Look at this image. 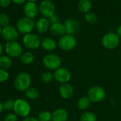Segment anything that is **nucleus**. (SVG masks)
<instances>
[{"label":"nucleus","mask_w":121,"mask_h":121,"mask_svg":"<svg viewBox=\"0 0 121 121\" xmlns=\"http://www.w3.org/2000/svg\"><path fill=\"white\" fill-rule=\"evenodd\" d=\"M34 60H35L34 55L29 51H26V52L23 53L20 56L21 62L24 65L31 64L34 61Z\"/></svg>","instance_id":"412c9836"},{"label":"nucleus","mask_w":121,"mask_h":121,"mask_svg":"<svg viewBox=\"0 0 121 121\" xmlns=\"http://www.w3.org/2000/svg\"><path fill=\"white\" fill-rule=\"evenodd\" d=\"M80 121H97V117L94 112L86 111L81 115Z\"/></svg>","instance_id":"393cba45"},{"label":"nucleus","mask_w":121,"mask_h":121,"mask_svg":"<svg viewBox=\"0 0 121 121\" xmlns=\"http://www.w3.org/2000/svg\"><path fill=\"white\" fill-rule=\"evenodd\" d=\"M25 95L30 100H36L39 96V91L36 88L30 87L25 91Z\"/></svg>","instance_id":"b1692460"},{"label":"nucleus","mask_w":121,"mask_h":121,"mask_svg":"<svg viewBox=\"0 0 121 121\" xmlns=\"http://www.w3.org/2000/svg\"><path fill=\"white\" fill-rule=\"evenodd\" d=\"M120 43V37L114 32H109L105 34L102 39V46L108 50H113L116 48Z\"/></svg>","instance_id":"20e7f679"},{"label":"nucleus","mask_w":121,"mask_h":121,"mask_svg":"<svg viewBox=\"0 0 121 121\" xmlns=\"http://www.w3.org/2000/svg\"><path fill=\"white\" fill-rule=\"evenodd\" d=\"M39 10V9L34 2H29L24 7V12L26 15V17H28L31 19L37 16Z\"/></svg>","instance_id":"4468645a"},{"label":"nucleus","mask_w":121,"mask_h":121,"mask_svg":"<svg viewBox=\"0 0 121 121\" xmlns=\"http://www.w3.org/2000/svg\"><path fill=\"white\" fill-rule=\"evenodd\" d=\"M13 2L16 4L17 5H22L25 3L26 0H12Z\"/></svg>","instance_id":"c9c22d12"},{"label":"nucleus","mask_w":121,"mask_h":121,"mask_svg":"<svg viewBox=\"0 0 121 121\" xmlns=\"http://www.w3.org/2000/svg\"><path fill=\"white\" fill-rule=\"evenodd\" d=\"M12 65V60L9 56H0V68L3 69H8Z\"/></svg>","instance_id":"5701e85b"},{"label":"nucleus","mask_w":121,"mask_h":121,"mask_svg":"<svg viewBox=\"0 0 121 121\" xmlns=\"http://www.w3.org/2000/svg\"><path fill=\"white\" fill-rule=\"evenodd\" d=\"M29 2H36L38 0H28Z\"/></svg>","instance_id":"ea45409f"},{"label":"nucleus","mask_w":121,"mask_h":121,"mask_svg":"<svg viewBox=\"0 0 121 121\" xmlns=\"http://www.w3.org/2000/svg\"><path fill=\"white\" fill-rule=\"evenodd\" d=\"M49 31L52 36H59V37H61L62 36H64L66 34L64 24L60 23V22L51 24L50 26V29H49Z\"/></svg>","instance_id":"f3484780"},{"label":"nucleus","mask_w":121,"mask_h":121,"mask_svg":"<svg viewBox=\"0 0 121 121\" xmlns=\"http://www.w3.org/2000/svg\"><path fill=\"white\" fill-rule=\"evenodd\" d=\"M64 24L67 34L74 35L75 34H76L78 31L79 29H80V25H79L78 22L72 19H69L66 20V22H64Z\"/></svg>","instance_id":"dca6fc26"},{"label":"nucleus","mask_w":121,"mask_h":121,"mask_svg":"<svg viewBox=\"0 0 121 121\" xmlns=\"http://www.w3.org/2000/svg\"><path fill=\"white\" fill-rule=\"evenodd\" d=\"M2 51H3V47H2V43H0V56H2Z\"/></svg>","instance_id":"58836bf2"},{"label":"nucleus","mask_w":121,"mask_h":121,"mask_svg":"<svg viewBox=\"0 0 121 121\" xmlns=\"http://www.w3.org/2000/svg\"><path fill=\"white\" fill-rule=\"evenodd\" d=\"M17 27L20 33L24 34L26 35L31 34L35 27V24L31 19L28 17H23L17 22Z\"/></svg>","instance_id":"6e6552de"},{"label":"nucleus","mask_w":121,"mask_h":121,"mask_svg":"<svg viewBox=\"0 0 121 121\" xmlns=\"http://www.w3.org/2000/svg\"><path fill=\"white\" fill-rule=\"evenodd\" d=\"M59 94L62 98L64 99H70L73 95V93H74V90L73 86L67 83H63L60 86L59 89Z\"/></svg>","instance_id":"ddd939ff"},{"label":"nucleus","mask_w":121,"mask_h":121,"mask_svg":"<svg viewBox=\"0 0 121 121\" xmlns=\"http://www.w3.org/2000/svg\"><path fill=\"white\" fill-rule=\"evenodd\" d=\"M105 91L100 86H92L88 91V97L92 103H100L105 98Z\"/></svg>","instance_id":"423d86ee"},{"label":"nucleus","mask_w":121,"mask_h":121,"mask_svg":"<svg viewBox=\"0 0 121 121\" xmlns=\"http://www.w3.org/2000/svg\"><path fill=\"white\" fill-rule=\"evenodd\" d=\"M41 79L42 82H43L45 83H48L51 82L53 81V79H54L53 73H52L50 71H45V72L42 73V74L41 75Z\"/></svg>","instance_id":"cd10ccee"},{"label":"nucleus","mask_w":121,"mask_h":121,"mask_svg":"<svg viewBox=\"0 0 121 121\" xmlns=\"http://www.w3.org/2000/svg\"><path fill=\"white\" fill-rule=\"evenodd\" d=\"M91 102L88 96H82L77 101V107L81 110H86L90 106Z\"/></svg>","instance_id":"4be33fe9"},{"label":"nucleus","mask_w":121,"mask_h":121,"mask_svg":"<svg viewBox=\"0 0 121 121\" xmlns=\"http://www.w3.org/2000/svg\"><path fill=\"white\" fill-rule=\"evenodd\" d=\"M12 0H0V6L2 7H7L11 4Z\"/></svg>","instance_id":"72a5a7b5"},{"label":"nucleus","mask_w":121,"mask_h":121,"mask_svg":"<svg viewBox=\"0 0 121 121\" xmlns=\"http://www.w3.org/2000/svg\"><path fill=\"white\" fill-rule=\"evenodd\" d=\"M84 19L86 21V22H88L90 24H94L98 22V17L93 12H88L86 14Z\"/></svg>","instance_id":"bb28decb"},{"label":"nucleus","mask_w":121,"mask_h":121,"mask_svg":"<svg viewBox=\"0 0 121 121\" xmlns=\"http://www.w3.org/2000/svg\"><path fill=\"white\" fill-rule=\"evenodd\" d=\"M22 45L17 41H9L5 45V51L9 57L17 58L20 57L23 53Z\"/></svg>","instance_id":"1a4fd4ad"},{"label":"nucleus","mask_w":121,"mask_h":121,"mask_svg":"<svg viewBox=\"0 0 121 121\" xmlns=\"http://www.w3.org/2000/svg\"><path fill=\"white\" fill-rule=\"evenodd\" d=\"M0 121H1V118H0Z\"/></svg>","instance_id":"79ce46f5"},{"label":"nucleus","mask_w":121,"mask_h":121,"mask_svg":"<svg viewBox=\"0 0 121 121\" xmlns=\"http://www.w3.org/2000/svg\"><path fill=\"white\" fill-rule=\"evenodd\" d=\"M23 43L27 48L34 50L40 46L41 41L40 38L37 35L31 33V34H26L24 36Z\"/></svg>","instance_id":"9b49d317"},{"label":"nucleus","mask_w":121,"mask_h":121,"mask_svg":"<svg viewBox=\"0 0 121 121\" xmlns=\"http://www.w3.org/2000/svg\"><path fill=\"white\" fill-rule=\"evenodd\" d=\"M13 110L17 115L22 117H26L31 112V105L26 100L17 99L14 102Z\"/></svg>","instance_id":"39448f33"},{"label":"nucleus","mask_w":121,"mask_h":121,"mask_svg":"<svg viewBox=\"0 0 121 121\" xmlns=\"http://www.w3.org/2000/svg\"><path fill=\"white\" fill-rule=\"evenodd\" d=\"M50 26H51V24H50L48 19H46L44 17L39 19L35 25L36 31L41 34L46 33L47 31H48L50 29Z\"/></svg>","instance_id":"a211bd4d"},{"label":"nucleus","mask_w":121,"mask_h":121,"mask_svg":"<svg viewBox=\"0 0 121 121\" xmlns=\"http://www.w3.org/2000/svg\"><path fill=\"white\" fill-rule=\"evenodd\" d=\"M39 9L41 15L44 18L49 19L55 14L56 7L54 3L51 0H43Z\"/></svg>","instance_id":"0eeeda50"},{"label":"nucleus","mask_w":121,"mask_h":121,"mask_svg":"<svg viewBox=\"0 0 121 121\" xmlns=\"http://www.w3.org/2000/svg\"><path fill=\"white\" fill-rule=\"evenodd\" d=\"M54 79L60 83H67L69 82V81L71 78V71L64 67H60L56 71H54L53 73Z\"/></svg>","instance_id":"9d476101"},{"label":"nucleus","mask_w":121,"mask_h":121,"mask_svg":"<svg viewBox=\"0 0 121 121\" xmlns=\"http://www.w3.org/2000/svg\"><path fill=\"white\" fill-rule=\"evenodd\" d=\"M119 37H121V25H120L117 28V33H116Z\"/></svg>","instance_id":"e433bc0d"},{"label":"nucleus","mask_w":121,"mask_h":121,"mask_svg":"<svg viewBox=\"0 0 121 121\" xmlns=\"http://www.w3.org/2000/svg\"><path fill=\"white\" fill-rule=\"evenodd\" d=\"M22 121H39L38 118H36L34 117H30L28 116L26 117H24V119Z\"/></svg>","instance_id":"f704fd0d"},{"label":"nucleus","mask_w":121,"mask_h":121,"mask_svg":"<svg viewBox=\"0 0 121 121\" xmlns=\"http://www.w3.org/2000/svg\"><path fill=\"white\" fill-rule=\"evenodd\" d=\"M14 102L15 100H12V99H7L5 100L3 102V106H4V110H7V111H9L14 109Z\"/></svg>","instance_id":"c85d7f7f"},{"label":"nucleus","mask_w":121,"mask_h":121,"mask_svg":"<svg viewBox=\"0 0 121 121\" xmlns=\"http://www.w3.org/2000/svg\"><path fill=\"white\" fill-rule=\"evenodd\" d=\"M77 44V41L74 35L66 34L60 37L58 41V47L65 51H69L75 48Z\"/></svg>","instance_id":"7ed1b4c3"},{"label":"nucleus","mask_w":121,"mask_h":121,"mask_svg":"<svg viewBox=\"0 0 121 121\" xmlns=\"http://www.w3.org/2000/svg\"><path fill=\"white\" fill-rule=\"evenodd\" d=\"M4 121H17V116L15 113L7 114L4 118Z\"/></svg>","instance_id":"2f4dec72"},{"label":"nucleus","mask_w":121,"mask_h":121,"mask_svg":"<svg viewBox=\"0 0 121 121\" xmlns=\"http://www.w3.org/2000/svg\"><path fill=\"white\" fill-rule=\"evenodd\" d=\"M9 77V74L8 71L5 69L0 68V83L6 82Z\"/></svg>","instance_id":"7c9ffc66"},{"label":"nucleus","mask_w":121,"mask_h":121,"mask_svg":"<svg viewBox=\"0 0 121 121\" xmlns=\"http://www.w3.org/2000/svg\"><path fill=\"white\" fill-rule=\"evenodd\" d=\"M92 7V2L91 0H79L78 2V9L79 12L83 14L90 12Z\"/></svg>","instance_id":"aec40b11"},{"label":"nucleus","mask_w":121,"mask_h":121,"mask_svg":"<svg viewBox=\"0 0 121 121\" xmlns=\"http://www.w3.org/2000/svg\"><path fill=\"white\" fill-rule=\"evenodd\" d=\"M41 46L44 51L47 52H52L57 48V43L53 39L47 37L41 41Z\"/></svg>","instance_id":"6ab92c4d"},{"label":"nucleus","mask_w":121,"mask_h":121,"mask_svg":"<svg viewBox=\"0 0 121 121\" xmlns=\"http://www.w3.org/2000/svg\"><path fill=\"white\" fill-rule=\"evenodd\" d=\"M31 84V76L29 73L22 72L19 73L14 81L15 88L19 91H26Z\"/></svg>","instance_id":"f257e3e1"},{"label":"nucleus","mask_w":121,"mask_h":121,"mask_svg":"<svg viewBox=\"0 0 121 121\" xmlns=\"http://www.w3.org/2000/svg\"><path fill=\"white\" fill-rule=\"evenodd\" d=\"M69 112L65 108H60L52 112L51 121H67L69 120Z\"/></svg>","instance_id":"2eb2a0df"},{"label":"nucleus","mask_w":121,"mask_h":121,"mask_svg":"<svg viewBox=\"0 0 121 121\" xmlns=\"http://www.w3.org/2000/svg\"><path fill=\"white\" fill-rule=\"evenodd\" d=\"M2 29L1 26H0V35H2Z\"/></svg>","instance_id":"a19ab883"},{"label":"nucleus","mask_w":121,"mask_h":121,"mask_svg":"<svg viewBox=\"0 0 121 121\" xmlns=\"http://www.w3.org/2000/svg\"><path fill=\"white\" fill-rule=\"evenodd\" d=\"M9 24V18L6 14H0V26L7 27Z\"/></svg>","instance_id":"c756f323"},{"label":"nucleus","mask_w":121,"mask_h":121,"mask_svg":"<svg viewBox=\"0 0 121 121\" xmlns=\"http://www.w3.org/2000/svg\"><path fill=\"white\" fill-rule=\"evenodd\" d=\"M38 119L39 121H51L52 113L48 110H43L39 113Z\"/></svg>","instance_id":"a878e982"},{"label":"nucleus","mask_w":121,"mask_h":121,"mask_svg":"<svg viewBox=\"0 0 121 121\" xmlns=\"http://www.w3.org/2000/svg\"><path fill=\"white\" fill-rule=\"evenodd\" d=\"M42 62L45 68L51 71H56L61 65V58L60 57L53 53H48L43 58Z\"/></svg>","instance_id":"f03ea898"},{"label":"nucleus","mask_w":121,"mask_h":121,"mask_svg":"<svg viewBox=\"0 0 121 121\" xmlns=\"http://www.w3.org/2000/svg\"><path fill=\"white\" fill-rule=\"evenodd\" d=\"M4 110V106H3V103H2L0 101V113L2 112V110Z\"/></svg>","instance_id":"4c0bfd02"},{"label":"nucleus","mask_w":121,"mask_h":121,"mask_svg":"<svg viewBox=\"0 0 121 121\" xmlns=\"http://www.w3.org/2000/svg\"><path fill=\"white\" fill-rule=\"evenodd\" d=\"M49 22H50V24L51 25V24H56V23H58L59 22V18L58 16H56V14H54L53 16H52L51 18L48 19Z\"/></svg>","instance_id":"473e14b6"},{"label":"nucleus","mask_w":121,"mask_h":121,"mask_svg":"<svg viewBox=\"0 0 121 121\" xmlns=\"http://www.w3.org/2000/svg\"><path fill=\"white\" fill-rule=\"evenodd\" d=\"M2 36L3 39L7 41L8 42L14 41H16L19 38V33L14 26H8L7 27L3 28Z\"/></svg>","instance_id":"f8f14e48"}]
</instances>
